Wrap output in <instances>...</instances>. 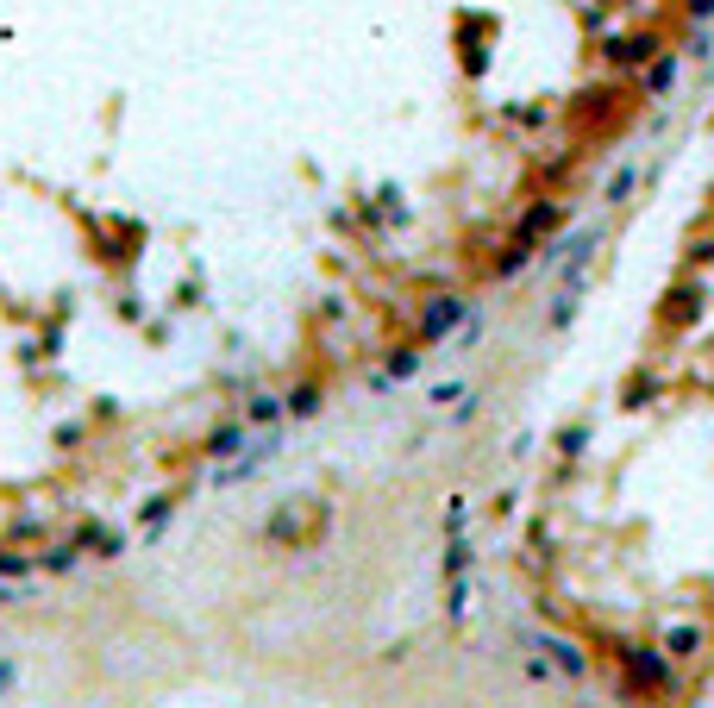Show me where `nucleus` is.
Masks as SVG:
<instances>
[{
  "label": "nucleus",
  "instance_id": "1",
  "mask_svg": "<svg viewBox=\"0 0 714 708\" xmlns=\"http://www.w3.org/2000/svg\"><path fill=\"white\" fill-rule=\"evenodd\" d=\"M458 320H464V301H458V295H439V301L427 307V320H420V326H427V338L439 345V338H445V332H452Z\"/></svg>",
  "mask_w": 714,
  "mask_h": 708
},
{
  "label": "nucleus",
  "instance_id": "2",
  "mask_svg": "<svg viewBox=\"0 0 714 708\" xmlns=\"http://www.w3.org/2000/svg\"><path fill=\"white\" fill-rule=\"evenodd\" d=\"M545 652H558V664H564V671H583V664H589V658H583L570 639H545Z\"/></svg>",
  "mask_w": 714,
  "mask_h": 708
}]
</instances>
